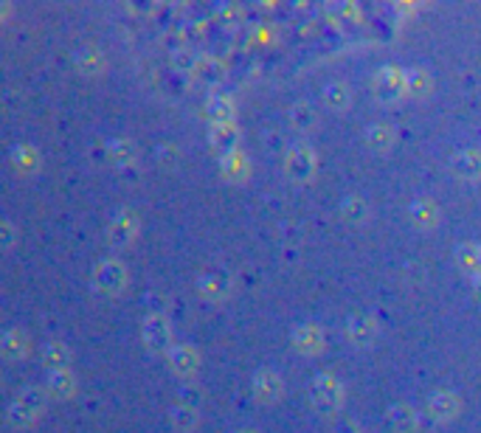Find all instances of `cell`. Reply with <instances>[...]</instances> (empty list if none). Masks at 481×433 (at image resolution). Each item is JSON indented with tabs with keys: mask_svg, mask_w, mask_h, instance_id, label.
<instances>
[{
	"mask_svg": "<svg viewBox=\"0 0 481 433\" xmlns=\"http://www.w3.org/2000/svg\"><path fill=\"white\" fill-rule=\"evenodd\" d=\"M406 90H408L406 73H403L400 68H394V65L383 68V71L374 76V93H377V99H383V102H394V99H400Z\"/></svg>",
	"mask_w": 481,
	"mask_h": 433,
	"instance_id": "obj_1",
	"label": "cell"
},
{
	"mask_svg": "<svg viewBox=\"0 0 481 433\" xmlns=\"http://www.w3.org/2000/svg\"><path fill=\"white\" fill-rule=\"evenodd\" d=\"M40 411H43V394H40L37 388H28V391H23V394L11 402L9 419H11L14 425H28Z\"/></svg>",
	"mask_w": 481,
	"mask_h": 433,
	"instance_id": "obj_2",
	"label": "cell"
},
{
	"mask_svg": "<svg viewBox=\"0 0 481 433\" xmlns=\"http://www.w3.org/2000/svg\"><path fill=\"white\" fill-rule=\"evenodd\" d=\"M310 394H312L315 408L324 411V414H329V411H335L341 405V385L332 377H315Z\"/></svg>",
	"mask_w": 481,
	"mask_h": 433,
	"instance_id": "obj_3",
	"label": "cell"
},
{
	"mask_svg": "<svg viewBox=\"0 0 481 433\" xmlns=\"http://www.w3.org/2000/svg\"><path fill=\"white\" fill-rule=\"evenodd\" d=\"M287 174L293 177V180H310L312 174H315V155H312V150L310 147H293L290 152H287Z\"/></svg>",
	"mask_w": 481,
	"mask_h": 433,
	"instance_id": "obj_4",
	"label": "cell"
},
{
	"mask_svg": "<svg viewBox=\"0 0 481 433\" xmlns=\"http://www.w3.org/2000/svg\"><path fill=\"white\" fill-rule=\"evenodd\" d=\"M191 73H194L197 82H203L206 88H217V85L223 82V76H226V65H223L220 59H214V56H197Z\"/></svg>",
	"mask_w": 481,
	"mask_h": 433,
	"instance_id": "obj_5",
	"label": "cell"
},
{
	"mask_svg": "<svg viewBox=\"0 0 481 433\" xmlns=\"http://www.w3.org/2000/svg\"><path fill=\"white\" fill-rule=\"evenodd\" d=\"M124 278H127L124 265L116 262V259L102 262L99 271H96V284H99V290H105V293H119L121 287H124Z\"/></svg>",
	"mask_w": 481,
	"mask_h": 433,
	"instance_id": "obj_6",
	"label": "cell"
},
{
	"mask_svg": "<svg viewBox=\"0 0 481 433\" xmlns=\"http://www.w3.org/2000/svg\"><path fill=\"white\" fill-rule=\"evenodd\" d=\"M172 332H169V321L161 315V313H152L147 321H144V340L152 346V349H164L169 343Z\"/></svg>",
	"mask_w": 481,
	"mask_h": 433,
	"instance_id": "obj_7",
	"label": "cell"
},
{
	"mask_svg": "<svg viewBox=\"0 0 481 433\" xmlns=\"http://www.w3.org/2000/svg\"><path fill=\"white\" fill-rule=\"evenodd\" d=\"M231 290V278L226 271H206L200 276V293L206 298H226Z\"/></svg>",
	"mask_w": 481,
	"mask_h": 433,
	"instance_id": "obj_8",
	"label": "cell"
},
{
	"mask_svg": "<svg viewBox=\"0 0 481 433\" xmlns=\"http://www.w3.org/2000/svg\"><path fill=\"white\" fill-rule=\"evenodd\" d=\"M138 234V219L135 214H130V212H121L116 219H113V225H110V242L121 248V245H130L132 242V236Z\"/></svg>",
	"mask_w": 481,
	"mask_h": 433,
	"instance_id": "obj_9",
	"label": "cell"
},
{
	"mask_svg": "<svg viewBox=\"0 0 481 433\" xmlns=\"http://www.w3.org/2000/svg\"><path fill=\"white\" fill-rule=\"evenodd\" d=\"M388 422L397 433H417L420 428V414L411 405H394L388 411Z\"/></svg>",
	"mask_w": 481,
	"mask_h": 433,
	"instance_id": "obj_10",
	"label": "cell"
},
{
	"mask_svg": "<svg viewBox=\"0 0 481 433\" xmlns=\"http://www.w3.org/2000/svg\"><path fill=\"white\" fill-rule=\"evenodd\" d=\"M453 172L465 180H476L481 177V152L479 150H465L453 158Z\"/></svg>",
	"mask_w": 481,
	"mask_h": 433,
	"instance_id": "obj_11",
	"label": "cell"
},
{
	"mask_svg": "<svg viewBox=\"0 0 481 433\" xmlns=\"http://www.w3.org/2000/svg\"><path fill=\"white\" fill-rule=\"evenodd\" d=\"M428 411H430V417H433V419L445 422V419H450V417L459 411V400H456L453 394H448V391H439V394H433V397H430Z\"/></svg>",
	"mask_w": 481,
	"mask_h": 433,
	"instance_id": "obj_12",
	"label": "cell"
},
{
	"mask_svg": "<svg viewBox=\"0 0 481 433\" xmlns=\"http://www.w3.org/2000/svg\"><path fill=\"white\" fill-rule=\"evenodd\" d=\"M169 363H172V369H175V372H181V375H191V372H197L200 358H197V352H194L191 346H175V349L169 352Z\"/></svg>",
	"mask_w": 481,
	"mask_h": 433,
	"instance_id": "obj_13",
	"label": "cell"
},
{
	"mask_svg": "<svg viewBox=\"0 0 481 433\" xmlns=\"http://www.w3.org/2000/svg\"><path fill=\"white\" fill-rule=\"evenodd\" d=\"M211 141H214V147H217L220 152H226V158L234 155V147H237V141H240L237 127H234V124H214Z\"/></svg>",
	"mask_w": 481,
	"mask_h": 433,
	"instance_id": "obj_14",
	"label": "cell"
},
{
	"mask_svg": "<svg viewBox=\"0 0 481 433\" xmlns=\"http://www.w3.org/2000/svg\"><path fill=\"white\" fill-rule=\"evenodd\" d=\"M411 219L420 225V228H433L436 219H439V212H436V203L433 200H414L411 209H408Z\"/></svg>",
	"mask_w": 481,
	"mask_h": 433,
	"instance_id": "obj_15",
	"label": "cell"
},
{
	"mask_svg": "<svg viewBox=\"0 0 481 433\" xmlns=\"http://www.w3.org/2000/svg\"><path fill=\"white\" fill-rule=\"evenodd\" d=\"M253 388H256V394H259L262 400H279V394H282V380L276 377L273 372H262V375H256V380H253Z\"/></svg>",
	"mask_w": 481,
	"mask_h": 433,
	"instance_id": "obj_16",
	"label": "cell"
},
{
	"mask_svg": "<svg viewBox=\"0 0 481 433\" xmlns=\"http://www.w3.org/2000/svg\"><path fill=\"white\" fill-rule=\"evenodd\" d=\"M347 332H349V338H352L355 343H369V340L374 338V321H371L369 315H352Z\"/></svg>",
	"mask_w": 481,
	"mask_h": 433,
	"instance_id": "obj_17",
	"label": "cell"
},
{
	"mask_svg": "<svg viewBox=\"0 0 481 433\" xmlns=\"http://www.w3.org/2000/svg\"><path fill=\"white\" fill-rule=\"evenodd\" d=\"M206 110H208V115H211L217 124H231V118H234V105H231V99H226V96H214Z\"/></svg>",
	"mask_w": 481,
	"mask_h": 433,
	"instance_id": "obj_18",
	"label": "cell"
},
{
	"mask_svg": "<svg viewBox=\"0 0 481 433\" xmlns=\"http://www.w3.org/2000/svg\"><path fill=\"white\" fill-rule=\"evenodd\" d=\"M293 343L304 352H315L321 346V329L318 326H301L293 335Z\"/></svg>",
	"mask_w": 481,
	"mask_h": 433,
	"instance_id": "obj_19",
	"label": "cell"
},
{
	"mask_svg": "<svg viewBox=\"0 0 481 433\" xmlns=\"http://www.w3.org/2000/svg\"><path fill=\"white\" fill-rule=\"evenodd\" d=\"M107 158H110V163H116V166L132 163L135 161V147H132L130 141H113V144H107Z\"/></svg>",
	"mask_w": 481,
	"mask_h": 433,
	"instance_id": "obj_20",
	"label": "cell"
},
{
	"mask_svg": "<svg viewBox=\"0 0 481 433\" xmlns=\"http://www.w3.org/2000/svg\"><path fill=\"white\" fill-rule=\"evenodd\" d=\"M327 11H329V17H332L335 23H341V26L355 23V20H358V14H361L355 3H344V0H341V3H332Z\"/></svg>",
	"mask_w": 481,
	"mask_h": 433,
	"instance_id": "obj_21",
	"label": "cell"
},
{
	"mask_svg": "<svg viewBox=\"0 0 481 433\" xmlns=\"http://www.w3.org/2000/svg\"><path fill=\"white\" fill-rule=\"evenodd\" d=\"M23 352H26V335L17 332V329L6 332V338H3V355H6L9 360H17Z\"/></svg>",
	"mask_w": 481,
	"mask_h": 433,
	"instance_id": "obj_22",
	"label": "cell"
},
{
	"mask_svg": "<svg viewBox=\"0 0 481 433\" xmlns=\"http://www.w3.org/2000/svg\"><path fill=\"white\" fill-rule=\"evenodd\" d=\"M172 422L181 428V431H191L194 425H197V411L191 408V405H183V402H178L175 408H172Z\"/></svg>",
	"mask_w": 481,
	"mask_h": 433,
	"instance_id": "obj_23",
	"label": "cell"
},
{
	"mask_svg": "<svg viewBox=\"0 0 481 433\" xmlns=\"http://www.w3.org/2000/svg\"><path fill=\"white\" fill-rule=\"evenodd\" d=\"M68 360H70L68 346H62V343H48V346H46V366L62 372V366H68Z\"/></svg>",
	"mask_w": 481,
	"mask_h": 433,
	"instance_id": "obj_24",
	"label": "cell"
},
{
	"mask_svg": "<svg viewBox=\"0 0 481 433\" xmlns=\"http://www.w3.org/2000/svg\"><path fill=\"white\" fill-rule=\"evenodd\" d=\"M290 121H293L296 130L307 132V130L315 127V113L307 108V105H293V108H290Z\"/></svg>",
	"mask_w": 481,
	"mask_h": 433,
	"instance_id": "obj_25",
	"label": "cell"
},
{
	"mask_svg": "<svg viewBox=\"0 0 481 433\" xmlns=\"http://www.w3.org/2000/svg\"><path fill=\"white\" fill-rule=\"evenodd\" d=\"M391 127H386V124H374V127H369V132H366V141L374 147V150H386L388 144H391Z\"/></svg>",
	"mask_w": 481,
	"mask_h": 433,
	"instance_id": "obj_26",
	"label": "cell"
},
{
	"mask_svg": "<svg viewBox=\"0 0 481 433\" xmlns=\"http://www.w3.org/2000/svg\"><path fill=\"white\" fill-rule=\"evenodd\" d=\"M406 85H408V93H414V96H425L428 90H430V76L425 73V71H411V73H406Z\"/></svg>",
	"mask_w": 481,
	"mask_h": 433,
	"instance_id": "obj_27",
	"label": "cell"
},
{
	"mask_svg": "<svg viewBox=\"0 0 481 433\" xmlns=\"http://www.w3.org/2000/svg\"><path fill=\"white\" fill-rule=\"evenodd\" d=\"M459 262H462L467 271L481 276V245H465V248L459 251Z\"/></svg>",
	"mask_w": 481,
	"mask_h": 433,
	"instance_id": "obj_28",
	"label": "cell"
},
{
	"mask_svg": "<svg viewBox=\"0 0 481 433\" xmlns=\"http://www.w3.org/2000/svg\"><path fill=\"white\" fill-rule=\"evenodd\" d=\"M48 391L51 394H57V397H68L70 391H73V377L62 369V372H54L51 380H48Z\"/></svg>",
	"mask_w": 481,
	"mask_h": 433,
	"instance_id": "obj_29",
	"label": "cell"
},
{
	"mask_svg": "<svg viewBox=\"0 0 481 433\" xmlns=\"http://www.w3.org/2000/svg\"><path fill=\"white\" fill-rule=\"evenodd\" d=\"M341 214L347 216L349 222H361V219H366V203H363L361 197H349L341 206Z\"/></svg>",
	"mask_w": 481,
	"mask_h": 433,
	"instance_id": "obj_30",
	"label": "cell"
},
{
	"mask_svg": "<svg viewBox=\"0 0 481 433\" xmlns=\"http://www.w3.org/2000/svg\"><path fill=\"white\" fill-rule=\"evenodd\" d=\"M327 105L344 110L349 105V90H347L344 85H329V88H327Z\"/></svg>",
	"mask_w": 481,
	"mask_h": 433,
	"instance_id": "obj_31",
	"label": "cell"
},
{
	"mask_svg": "<svg viewBox=\"0 0 481 433\" xmlns=\"http://www.w3.org/2000/svg\"><path fill=\"white\" fill-rule=\"evenodd\" d=\"M223 169L231 174V177H240L242 172H245V163H242V155H228L226 163H223Z\"/></svg>",
	"mask_w": 481,
	"mask_h": 433,
	"instance_id": "obj_32",
	"label": "cell"
},
{
	"mask_svg": "<svg viewBox=\"0 0 481 433\" xmlns=\"http://www.w3.org/2000/svg\"><path fill=\"white\" fill-rule=\"evenodd\" d=\"M200 400H203V394H200L197 388H189V385H186V388L181 391V402H183V405H191V408H194V405H200Z\"/></svg>",
	"mask_w": 481,
	"mask_h": 433,
	"instance_id": "obj_33",
	"label": "cell"
},
{
	"mask_svg": "<svg viewBox=\"0 0 481 433\" xmlns=\"http://www.w3.org/2000/svg\"><path fill=\"white\" fill-rule=\"evenodd\" d=\"M3 231H6V239H3V245L9 248V245H11V222H3Z\"/></svg>",
	"mask_w": 481,
	"mask_h": 433,
	"instance_id": "obj_34",
	"label": "cell"
},
{
	"mask_svg": "<svg viewBox=\"0 0 481 433\" xmlns=\"http://www.w3.org/2000/svg\"><path fill=\"white\" fill-rule=\"evenodd\" d=\"M338 433H361V431H355L352 425H344V428H341V431H338Z\"/></svg>",
	"mask_w": 481,
	"mask_h": 433,
	"instance_id": "obj_35",
	"label": "cell"
},
{
	"mask_svg": "<svg viewBox=\"0 0 481 433\" xmlns=\"http://www.w3.org/2000/svg\"><path fill=\"white\" fill-rule=\"evenodd\" d=\"M242 433H253V431H242Z\"/></svg>",
	"mask_w": 481,
	"mask_h": 433,
	"instance_id": "obj_36",
	"label": "cell"
}]
</instances>
